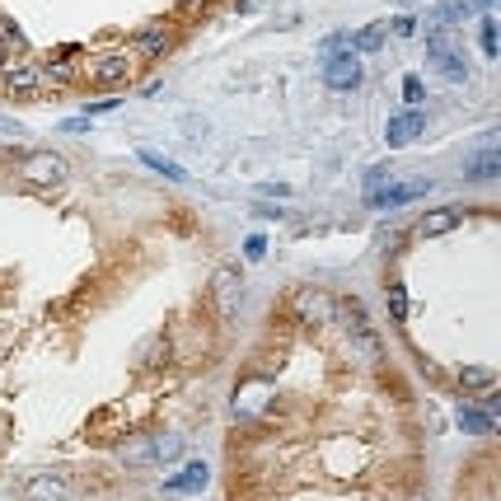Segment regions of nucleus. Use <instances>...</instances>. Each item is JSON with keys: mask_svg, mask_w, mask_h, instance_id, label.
I'll list each match as a JSON object with an SVG mask.
<instances>
[{"mask_svg": "<svg viewBox=\"0 0 501 501\" xmlns=\"http://www.w3.org/2000/svg\"><path fill=\"white\" fill-rule=\"evenodd\" d=\"M482 57H497V24L482 20Z\"/></svg>", "mask_w": 501, "mask_h": 501, "instance_id": "obj_27", "label": "nucleus"}, {"mask_svg": "<svg viewBox=\"0 0 501 501\" xmlns=\"http://www.w3.org/2000/svg\"><path fill=\"white\" fill-rule=\"evenodd\" d=\"M137 52H108V57H98V61H90L85 66V85L90 90H122V85H131V75H137Z\"/></svg>", "mask_w": 501, "mask_h": 501, "instance_id": "obj_1", "label": "nucleus"}, {"mask_svg": "<svg viewBox=\"0 0 501 501\" xmlns=\"http://www.w3.org/2000/svg\"><path fill=\"white\" fill-rule=\"evenodd\" d=\"M155 455H160L164 464H174V459L183 455V441H178V436H160V441H155Z\"/></svg>", "mask_w": 501, "mask_h": 501, "instance_id": "obj_25", "label": "nucleus"}, {"mask_svg": "<svg viewBox=\"0 0 501 501\" xmlns=\"http://www.w3.org/2000/svg\"><path fill=\"white\" fill-rule=\"evenodd\" d=\"M427 131V113L412 108V113H398V118H389V127H384V141L389 145H408Z\"/></svg>", "mask_w": 501, "mask_h": 501, "instance_id": "obj_11", "label": "nucleus"}, {"mask_svg": "<svg viewBox=\"0 0 501 501\" xmlns=\"http://www.w3.org/2000/svg\"><path fill=\"white\" fill-rule=\"evenodd\" d=\"M202 488H207V464H188L178 478L164 482V492L169 497H188V492H202Z\"/></svg>", "mask_w": 501, "mask_h": 501, "instance_id": "obj_16", "label": "nucleus"}, {"mask_svg": "<svg viewBox=\"0 0 501 501\" xmlns=\"http://www.w3.org/2000/svg\"><path fill=\"white\" fill-rule=\"evenodd\" d=\"M207 300H211V309H215V319H221V324L235 319V314H239V300H244V281H239L235 267H221V272L211 277Z\"/></svg>", "mask_w": 501, "mask_h": 501, "instance_id": "obj_2", "label": "nucleus"}, {"mask_svg": "<svg viewBox=\"0 0 501 501\" xmlns=\"http://www.w3.org/2000/svg\"><path fill=\"white\" fill-rule=\"evenodd\" d=\"M118 427H122V412H118V408H108V412H98L94 422L85 427V436H104V431H118Z\"/></svg>", "mask_w": 501, "mask_h": 501, "instance_id": "obj_23", "label": "nucleus"}, {"mask_svg": "<svg viewBox=\"0 0 501 501\" xmlns=\"http://www.w3.org/2000/svg\"><path fill=\"white\" fill-rule=\"evenodd\" d=\"M347 352H352V361H361L365 371H380V365H384V342H380V333H361V338H347Z\"/></svg>", "mask_w": 501, "mask_h": 501, "instance_id": "obj_13", "label": "nucleus"}, {"mask_svg": "<svg viewBox=\"0 0 501 501\" xmlns=\"http://www.w3.org/2000/svg\"><path fill=\"white\" fill-rule=\"evenodd\" d=\"M408 501H431V497H408Z\"/></svg>", "mask_w": 501, "mask_h": 501, "instance_id": "obj_34", "label": "nucleus"}, {"mask_svg": "<svg viewBox=\"0 0 501 501\" xmlns=\"http://www.w3.org/2000/svg\"><path fill=\"white\" fill-rule=\"evenodd\" d=\"M5 66H10V57H5V52H0V71H5Z\"/></svg>", "mask_w": 501, "mask_h": 501, "instance_id": "obj_33", "label": "nucleus"}, {"mask_svg": "<svg viewBox=\"0 0 501 501\" xmlns=\"http://www.w3.org/2000/svg\"><path fill=\"white\" fill-rule=\"evenodd\" d=\"M169 356H174V342L164 338V333H150V338L137 347L131 365H137V371H160V365H169Z\"/></svg>", "mask_w": 501, "mask_h": 501, "instance_id": "obj_10", "label": "nucleus"}, {"mask_svg": "<svg viewBox=\"0 0 501 501\" xmlns=\"http://www.w3.org/2000/svg\"><path fill=\"white\" fill-rule=\"evenodd\" d=\"M24 47H28V43H24L20 24H14V20H5V14H0V52L10 57V52H24Z\"/></svg>", "mask_w": 501, "mask_h": 501, "instance_id": "obj_21", "label": "nucleus"}, {"mask_svg": "<svg viewBox=\"0 0 501 501\" xmlns=\"http://www.w3.org/2000/svg\"><path fill=\"white\" fill-rule=\"evenodd\" d=\"M501 174V155H497V145H488L482 155H469L464 160V178H474V183H492Z\"/></svg>", "mask_w": 501, "mask_h": 501, "instance_id": "obj_15", "label": "nucleus"}, {"mask_svg": "<svg viewBox=\"0 0 501 501\" xmlns=\"http://www.w3.org/2000/svg\"><path fill=\"white\" fill-rule=\"evenodd\" d=\"M0 85H5V94H43V66L33 61H20V66H5L0 71Z\"/></svg>", "mask_w": 501, "mask_h": 501, "instance_id": "obj_8", "label": "nucleus"}, {"mask_svg": "<svg viewBox=\"0 0 501 501\" xmlns=\"http://www.w3.org/2000/svg\"><path fill=\"white\" fill-rule=\"evenodd\" d=\"M192 5H207V0H183V10H192Z\"/></svg>", "mask_w": 501, "mask_h": 501, "instance_id": "obj_32", "label": "nucleus"}, {"mask_svg": "<svg viewBox=\"0 0 501 501\" xmlns=\"http://www.w3.org/2000/svg\"><path fill=\"white\" fill-rule=\"evenodd\" d=\"M324 85L328 90H356L361 85V61H356L352 47H347V52H328V61H324Z\"/></svg>", "mask_w": 501, "mask_h": 501, "instance_id": "obj_5", "label": "nucleus"}, {"mask_svg": "<svg viewBox=\"0 0 501 501\" xmlns=\"http://www.w3.org/2000/svg\"><path fill=\"white\" fill-rule=\"evenodd\" d=\"M5 441H10V417H0V450H5Z\"/></svg>", "mask_w": 501, "mask_h": 501, "instance_id": "obj_31", "label": "nucleus"}, {"mask_svg": "<svg viewBox=\"0 0 501 501\" xmlns=\"http://www.w3.org/2000/svg\"><path fill=\"white\" fill-rule=\"evenodd\" d=\"M174 47V24H145L137 28V43H131V52H137L141 61H155Z\"/></svg>", "mask_w": 501, "mask_h": 501, "instance_id": "obj_7", "label": "nucleus"}, {"mask_svg": "<svg viewBox=\"0 0 501 501\" xmlns=\"http://www.w3.org/2000/svg\"><path fill=\"white\" fill-rule=\"evenodd\" d=\"M118 455H122V464H131V469H141V464H155L160 455H155V441H145V436H131L122 450H118Z\"/></svg>", "mask_w": 501, "mask_h": 501, "instance_id": "obj_19", "label": "nucleus"}, {"mask_svg": "<svg viewBox=\"0 0 501 501\" xmlns=\"http://www.w3.org/2000/svg\"><path fill=\"white\" fill-rule=\"evenodd\" d=\"M459 427L469 431V436H492V431H497V422L478 403H459Z\"/></svg>", "mask_w": 501, "mask_h": 501, "instance_id": "obj_18", "label": "nucleus"}, {"mask_svg": "<svg viewBox=\"0 0 501 501\" xmlns=\"http://www.w3.org/2000/svg\"><path fill=\"white\" fill-rule=\"evenodd\" d=\"M384 300H389L394 324H403L408 319V286H403V281H389V286H384Z\"/></svg>", "mask_w": 501, "mask_h": 501, "instance_id": "obj_20", "label": "nucleus"}, {"mask_svg": "<svg viewBox=\"0 0 501 501\" xmlns=\"http://www.w3.org/2000/svg\"><path fill=\"white\" fill-rule=\"evenodd\" d=\"M24 501H71V482L61 474H38L24 482Z\"/></svg>", "mask_w": 501, "mask_h": 501, "instance_id": "obj_12", "label": "nucleus"}, {"mask_svg": "<svg viewBox=\"0 0 501 501\" xmlns=\"http://www.w3.org/2000/svg\"><path fill=\"white\" fill-rule=\"evenodd\" d=\"M333 324H338L347 338H361V333H375L371 324V314H365V305L356 295H342V300H333Z\"/></svg>", "mask_w": 501, "mask_h": 501, "instance_id": "obj_6", "label": "nucleus"}, {"mask_svg": "<svg viewBox=\"0 0 501 501\" xmlns=\"http://www.w3.org/2000/svg\"><path fill=\"white\" fill-rule=\"evenodd\" d=\"M403 98H408V104H422V98H427V85H422L417 75H408V80H403Z\"/></svg>", "mask_w": 501, "mask_h": 501, "instance_id": "obj_26", "label": "nucleus"}, {"mask_svg": "<svg viewBox=\"0 0 501 501\" xmlns=\"http://www.w3.org/2000/svg\"><path fill=\"white\" fill-rule=\"evenodd\" d=\"M0 137H24V127L14 118H0Z\"/></svg>", "mask_w": 501, "mask_h": 501, "instance_id": "obj_29", "label": "nucleus"}, {"mask_svg": "<svg viewBox=\"0 0 501 501\" xmlns=\"http://www.w3.org/2000/svg\"><path fill=\"white\" fill-rule=\"evenodd\" d=\"M455 384L464 394H488V389H497V371L492 365H469V371L455 375Z\"/></svg>", "mask_w": 501, "mask_h": 501, "instance_id": "obj_17", "label": "nucleus"}, {"mask_svg": "<svg viewBox=\"0 0 501 501\" xmlns=\"http://www.w3.org/2000/svg\"><path fill=\"white\" fill-rule=\"evenodd\" d=\"M20 178L24 183H38V188H52V183H66L71 178V164L52 150H33V155L20 160Z\"/></svg>", "mask_w": 501, "mask_h": 501, "instance_id": "obj_3", "label": "nucleus"}, {"mask_svg": "<svg viewBox=\"0 0 501 501\" xmlns=\"http://www.w3.org/2000/svg\"><path fill=\"white\" fill-rule=\"evenodd\" d=\"M295 319L305 328H328L333 324V300L319 286H300L295 291Z\"/></svg>", "mask_w": 501, "mask_h": 501, "instance_id": "obj_4", "label": "nucleus"}, {"mask_svg": "<svg viewBox=\"0 0 501 501\" xmlns=\"http://www.w3.org/2000/svg\"><path fill=\"white\" fill-rule=\"evenodd\" d=\"M459 225V207H441V211H427L417 221V239H436V235H450Z\"/></svg>", "mask_w": 501, "mask_h": 501, "instance_id": "obj_14", "label": "nucleus"}, {"mask_svg": "<svg viewBox=\"0 0 501 501\" xmlns=\"http://www.w3.org/2000/svg\"><path fill=\"white\" fill-rule=\"evenodd\" d=\"M347 47H352V52H380V47H384V28H361L356 38H347Z\"/></svg>", "mask_w": 501, "mask_h": 501, "instance_id": "obj_22", "label": "nucleus"}, {"mask_svg": "<svg viewBox=\"0 0 501 501\" xmlns=\"http://www.w3.org/2000/svg\"><path fill=\"white\" fill-rule=\"evenodd\" d=\"M113 108H118V98H113V94H104V98H94V104H85V113H113Z\"/></svg>", "mask_w": 501, "mask_h": 501, "instance_id": "obj_28", "label": "nucleus"}, {"mask_svg": "<svg viewBox=\"0 0 501 501\" xmlns=\"http://www.w3.org/2000/svg\"><path fill=\"white\" fill-rule=\"evenodd\" d=\"M394 28H398V33H403V38H412V33H417V20H398Z\"/></svg>", "mask_w": 501, "mask_h": 501, "instance_id": "obj_30", "label": "nucleus"}, {"mask_svg": "<svg viewBox=\"0 0 501 501\" xmlns=\"http://www.w3.org/2000/svg\"><path fill=\"white\" fill-rule=\"evenodd\" d=\"M422 192H431V178L403 183V188H375V192H365V202H371V207H380V211H394V207H408V202H417Z\"/></svg>", "mask_w": 501, "mask_h": 501, "instance_id": "obj_9", "label": "nucleus"}, {"mask_svg": "<svg viewBox=\"0 0 501 501\" xmlns=\"http://www.w3.org/2000/svg\"><path fill=\"white\" fill-rule=\"evenodd\" d=\"M141 160L150 164L155 174H164V178H188L183 174V164H174V160H164V155H150V150H141Z\"/></svg>", "mask_w": 501, "mask_h": 501, "instance_id": "obj_24", "label": "nucleus"}]
</instances>
